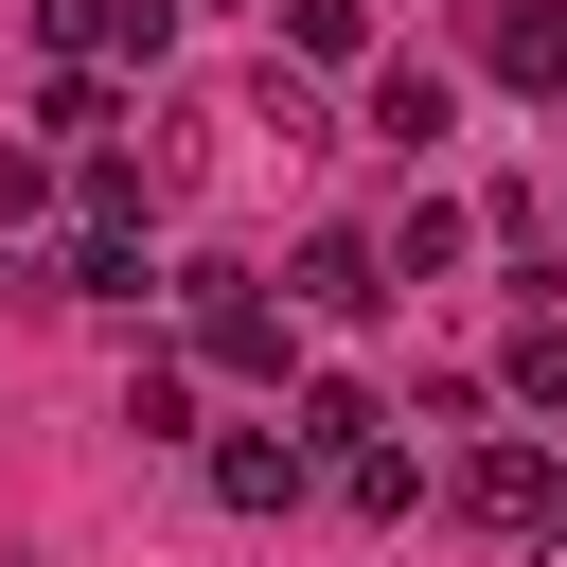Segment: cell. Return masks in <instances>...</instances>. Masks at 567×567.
Here are the masks:
<instances>
[{"instance_id": "obj_1", "label": "cell", "mask_w": 567, "mask_h": 567, "mask_svg": "<svg viewBox=\"0 0 567 567\" xmlns=\"http://www.w3.org/2000/svg\"><path fill=\"white\" fill-rule=\"evenodd\" d=\"M443 496H461V514H478V532H514V549H532V532H549V514H567V461H549V443H532V425H478V443H461V478H443Z\"/></svg>"}, {"instance_id": "obj_2", "label": "cell", "mask_w": 567, "mask_h": 567, "mask_svg": "<svg viewBox=\"0 0 567 567\" xmlns=\"http://www.w3.org/2000/svg\"><path fill=\"white\" fill-rule=\"evenodd\" d=\"M177 301H195V354H177V372H248V390H284V301H248V266H177Z\"/></svg>"}, {"instance_id": "obj_3", "label": "cell", "mask_w": 567, "mask_h": 567, "mask_svg": "<svg viewBox=\"0 0 567 567\" xmlns=\"http://www.w3.org/2000/svg\"><path fill=\"white\" fill-rule=\"evenodd\" d=\"M461 35H478V71H496V89L567 106V0H461Z\"/></svg>"}, {"instance_id": "obj_4", "label": "cell", "mask_w": 567, "mask_h": 567, "mask_svg": "<svg viewBox=\"0 0 567 567\" xmlns=\"http://www.w3.org/2000/svg\"><path fill=\"white\" fill-rule=\"evenodd\" d=\"M53 53H106V71H159L177 53V0H35Z\"/></svg>"}, {"instance_id": "obj_5", "label": "cell", "mask_w": 567, "mask_h": 567, "mask_svg": "<svg viewBox=\"0 0 567 567\" xmlns=\"http://www.w3.org/2000/svg\"><path fill=\"white\" fill-rule=\"evenodd\" d=\"M372 142H408V159L461 142V71H443V53H390V71H372Z\"/></svg>"}, {"instance_id": "obj_6", "label": "cell", "mask_w": 567, "mask_h": 567, "mask_svg": "<svg viewBox=\"0 0 567 567\" xmlns=\"http://www.w3.org/2000/svg\"><path fill=\"white\" fill-rule=\"evenodd\" d=\"M284 301H301V319H372V301H390V266H372V230H301V266H284Z\"/></svg>"}, {"instance_id": "obj_7", "label": "cell", "mask_w": 567, "mask_h": 567, "mask_svg": "<svg viewBox=\"0 0 567 567\" xmlns=\"http://www.w3.org/2000/svg\"><path fill=\"white\" fill-rule=\"evenodd\" d=\"M284 443H301V478H337V461H354V443H390V408H372V390H354V372H319V390H301V408H284Z\"/></svg>"}, {"instance_id": "obj_8", "label": "cell", "mask_w": 567, "mask_h": 567, "mask_svg": "<svg viewBox=\"0 0 567 567\" xmlns=\"http://www.w3.org/2000/svg\"><path fill=\"white\" fill-rule=\"evenodd\" d=\"M461 248H478V213H461V195H408V213L372 230V266H390V284H443Z\"/></svg>"}, {"instance_id": "obj_9", "label": "cell", "mask_w": 567, "mask_h": 567, "mask_svg": "<svg viewBox=\"0 0 567 567\" xmlns=\"http://www.w3.org/2000/svg\"><path fill=\"white\" fill-rule=\"evenodd\" d=\"M213 496H230V514H284V496H301V443H284V425H213Z\"/></svg>"}, {"instance_id": "obj_10", "label": "cell", "mask_w": 567, "mask_h": 567, "mask_svg": "<svg viewBox=\"0 0 567 567\" xmlns=\"http://www.w3.org/2000/svg\"><path fill=\"white\" fill-rule=\"evenodd\" d=\"M337 496L390 532V514H425V461H408V443H354V461H337Z\"/></svg>"}, {"instance_id": "obj_11", "label": "cell", "mask_w": 567, "mask_h": 567, "mask_svg": "<svg viewBox=\"0 0 567 567\" xmlns=\"http://www.w3.org/2000/svg\"><path fill=\"white\" fill-rule=\"evenodd\" d=\"M35 124H53V142H89V159H106V124H124V89H106V71H53V89H35Z\"/></svg>"}, {"instance_id": "obj_12", "label": "cell", "mask_w": 567, "mask_h": 567, "mask_svg": "<svg viewBox=\"0 0 567 567\" xmlns=\"http://www.w3.org/2000/svg\"><path fill=\"white\" fill-rule=\"evenodd\" d=\"M124 425H142V443H195V372L142 354V372H124Z\"/></svg>"}, {"instance_id": "obj_13", "label": "cell", "mask_w": 567, "mask_h": 567, "mask_svg": "<svg viewBox=\"0 0 567 567\" xmlns=\"http://www.w3.org/2000/svg\"><path fill=\"white\" fill-rule=\"evenodd\" d=\"M496 390H514V408H549V425H567V319H532V337H514V354H496Z\"/></svg>"}, {"instance_id": "obj_14", "label": "cell", "mask_w": 567, "mask_h": 567, "mask_svg": "<svg viewBox=\"0 0 567 567\" xmlns=\"http://www.w3.org/2000/svg\"><path fill=\"white\" fill-rule=\"evenodd\" d=\"M284 18V53H372V0H266Z\"/></svg>"}]
</instances>
